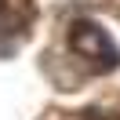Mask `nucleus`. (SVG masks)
Wrapping results in <instances>:
<instances>
[{
	"label": "nucleus",
	"mask_w": 120,
	"mask_h": 120,
	"mask_svg": "<svg viewBox=\"0 0 120 120\" xmlns=\"http://www.w3.org/2000/svg\"><path fill=\"white\" fill-rule=\"evenodd\" d=\"M0 15H4V0H0Z\"/></svg>",
	"instance_id": "2"
},
{
	"label": "nucleus",
	"mask_w": 120,
	"mask_h": 120,
	"mask_svg": "<svg viewBox=\"0 0 120 120\" xmlns=\"http://www.w3.org/2000/svg\"><path fill=\"white\" fill-rule=\"evenodd\" d=\"M69 47H73L80 58L95 62L102 73L120 66V51H116V44H113L109 33H105L102 26H95V22H76L73 29H69Z\"/></svg>",
	"instance_id": "1"
}]
</instances>
